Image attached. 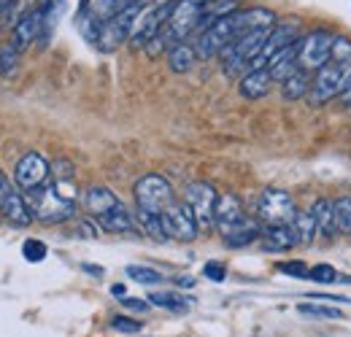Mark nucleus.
Listing matches in <instances>:
<instances>
[{
	"instance_id": "1",
	"label": "nucleus",
	"mask_w": 351,
	"mask_h": 337,
	"mask_svg": "<svg viewBox=\"0 0 351 337\" xmlns=\"http://www.w3.org/2000/svg\"><path fill=\"white\" fill-rule=\"evenodd\" d=\"M351 82V41L346 36H335L332 46V57L330 62L316 71V79H311V92H308V103L311 105H324L332 97L343 95V89Z\"/></svg>"
},
{
	"instance_id": "2",
	"label": "nucleus",
	"mask_w": 351,
	"mask_h": 337,
	"mask_svg": "<svg viewBox=\"0 0 351 337\" xmlns=\"http://www.w3.org/2000/svg\"><path fill=\"white\" fill-rule=\"evenodd\" d=\"M208 3L211 0H176L173 11H171V19L162 25V30L154 36V41L149 43L143 51L152 54V57H157V54L168 51L171 46H176V43H184L189 36H197Z\"/></svg>"
},
{
	"instance_id": "3",
	"label": "nucleus",
	"mask_w": 351,
	"mask_h": 337,
	"mask_svg": "<svg viewBox=\"0 0 351 337\" xmlns=\"http://www.w3.org/2000/svg\"><path fill=\"white\" fill-rule=\"evenodd\" d=\"M25 197L33 211V219H38L44 224H60V221H68L76 216L79 189L73 181H51Z\"/></svg>"
},
{
	"instance_id": "4",
	"label": "nucleus",
	"mask_w": 351,
	"mask_h": 337,
	"mask_svg": "<svg viewBox=\"0 0 351 337\" xmlns=\"http://www.w3.org/2000/svg\"><path fill=\"white\" fill-rule=\"evenodd\" d=\"M267 33L270 30H249V33H241L238 38H232L219 54L221 71L227 76H238L241 79L252 68V62L260 57L265 41H267Z\"/></svg>"
},
{
	"instance_id": "5",
	"label": "nucleus",
	"mask_w": 351,
	"mask_h": 337,
	"mask_svg": "<svg viewBox=\"0 0 351 337\" xmlns=\"http://www.w3.org/2000/svg\"><path fill=\"white\" fill-rule=\"evenodd\" d=\"M176 203L173 186L168 178L149 173L135 181V208L152 216H162Z\"/></svg>"
},
{
	"instance_id": "6",
	"label": "nucleus",
	"mask_w": 351,
	"mask_h": 337,
	"mask_svg": "<svg viewBox=\"0 0 351 337\" xmlns=\"http://www.w3.org/2000/svg\"><path fill=\"white\" fill-rule=\"evenodd\" d=\"M298 213L300 211L295 205V197L284 189L267 186L257 200V219L265 227H289L298 219Z\"/></svg>"
},
{
	"instance_id": "7",
	"label": "nucleus",
	"mask_w": 351,
	"mask_h": 337,
	"mask_svg": "<svg viewBox=\"0 0 351 337\" xmlns=\"http://www.w3.org/2000/svg\"><path fill=\"white\" fill-rule=\"evenodd\" d=\"M332 46H335V36L330 30L306 33L300 38V46H298V68H303L308 73L322 71L332 57Z\"/></svg>"
},
{
	"instance_id": "8",
	"label": "nucleus",
	"mask_w": 351,
	"mask_h": 337,
	"mask_svg": "<svg viewBox=\"0 0 351 337\" xmlns=\"http://www.w3.org/2000/svg\"><path fill=\"white\" fill-rule=\"evenodd\" d=\"M141 5L143 3H135V5H128L122 8L117 16H111L108 22L100 25V33H97V49L100 51H117L122 43H130L132 36V25L141 14Z\"/></svg>"
},
{
	"instance_id": "9",
	"label": "nucleus",
	"mask_w": 351,
	"mask_h": 337,
	"mask_svg": "<svg viewBox=\"0 0 351 337\" xmlns=\"http://www.w3.org/2000/svg\"><path fill=\"white\" fill-rule=\"evenodd\" d=\"M238 36V11L224 16L219 22H214L211 27H206L200 36H195V51H197V60H211V57H219L224 51V46Z\"/></svg>"
},
{
	"instance_id": "10",
	"label": "nucleus",
	"mask_w": 351,
	"mask_h": 337,
	"mask_svg": "<svg viewBox=\"0 0 351 337\" xmlns=\"http://www.w3.org/2000/svg\"><path fill=\"white\" fill-rule=\"evenodd\" d=\"M184 203L192 208L195 213V221L200 229H211L217 227V203H219V195L211 184H189L186 192H184Z\"/></svg>"
},
{
	"instance_id": "11",
	"label": "nucleus",
	"mask_w": 351,
	"mask_h": 337,
	"mask_svg": "<svg viewBox=\"0 0 351 337\" xmlns=\"http://www.w3.org/2000/svg\"><path fill=\"white\" fill-rule=\"evenodd\" d=\"M162 229H165L168 240H178V243H192L200 232L192 208L186 203H178V200L162 213Z\"/></svg>"
},
{
	"instance_id": "12",
	"label": "nucleus",
	"mask_w": 351,
	"mask_h": 337,
	"mask_svg": "<svg viewBox=\"0 0 351 337\" xmlns=\"http://www.w3.org/2000/svg\"><path fill=\"white\" fill-rule=\"evenodd\" d=\"M295 43H300V25H298L295 19L276 22L273 30L267 33V41H265L260 57L252 62V68H267V62H270L278 51H284V49H289V46H295ZM252 68H249V71H252Z\"/></svg>"
},
{
	"instance_id": "13",
	"label": "nucleus",
	"mask_w": 351,
	"mask_h": 337,
	"mask_svg": "<svg viewBox=\"0 0 351 337\" xmlns=\"http://www.w3.org/2000/svg\"><path fill=\"white\" fill-rule=\"evenodd\" d=\"M49 173H51V165L46 162L44 157L36 154V151H27V154L16 162V168H14V181H16L19 192L30 195V192H36V189L46 186Z\"/></svg>"
},
{
	"instance_id": "14",
	"label": "nucleus",
	"mask_w": 351,
	"mask_h": 337,
	"mask_svg": "<svg viewBox=\"0 0 351 337\" xmlns=\"http://www.w3.org/2000/svg\"><path fill=\"white\" fill-rule=\"evenodd\" d=\"M38 36H44V11L41 8H36V11H30V14H25L16 25H14V33H11V43L22 51V49H27L30 43L38 41Z\"/></svg>"
},
{
	"instance_id": "15",
	"label": "nucleus",
	"mask_w": 351,
	"mask_h": 337,
	"mask_svg": "<svg viewBox=\"0 0 351 337\" xmlns=\"http://www.w3.org/2000/svg\"><path fill=\"white\" fill-rule=\"evenodd\" d=\"M82 205H84V211L92 213L95 219H100V216H106L108 211H114L117 205H122V200H119L108 186L95 184V186H87V192L82 195Z\"/></svg>"
},
{
	"instance_id": "16",
	"label": "nucleus",
	"mask_w": 351,
	"mask_h": 337,
	"mask_svg": "<svg viewBox=\"0 0 351 337\" xmlns=\"http://www.w3.org/2000/svg\"><path fill=\"white\" fill-rule=\"evenodd\" d=\"M270 86H273V76L267 68H252L238 79V92L246 100H263L270 92Z\"/></svg>"
},
{
	"instance_id": "17",
	"label": "nucleus",
	"mask_w": 351,
	"mask_h": 337,
	"mask_svg": "<svg viewBox=\"0 0 351 337\" xmlns=\"http://www.w3.org/2000/svg\"><path fill=\"white\" fill-rule=\"evenodd\" d=\"M246 219V213H243V205H241V200L235 197V195H221L219 203H217V227H219L221 235H227L235 224H241Z\"/></svg>"
},
{
	"instance_id": "18",
	"label": "nucleus",
	"mask_w": 351,
	"mask_h": 337,
	"mask_svg": "<svg viewBox=\"0 0 351 337\" xmlns=\"http://www.w3.org/2000/svg\"><path fill=\"white\" fill-rule=\"evenodd\" d=\"M0 213H3V219L5 221H11V224H16V227H27L30 221H33V211H30V205H27V197H25V192H11L3 203H0Z\"/></svg>"
},
{
	"instance_id": "19",
	"label": "nucleus",
	"mask_w": 351,
	"mask_h": 337,
	"mask_svg": "<svg viewBox=\"0 0 351 337\" xmlns=\"http://www.w3.org/2000/svg\"><path fill=\"white\" fill-rule=\"evenodd\" d=\"M224 238V243L230 246V249H243V246H249V243H254V240H260L263 238V227H260V221L257 219H243L241 224H235L227 235H221Z\"/></svg>"
},
{
	"instance_id": "20",
	"label": "nucleus",
	"mask_w": 351,
	"mask_h": 337,
	"mask_svg": "<svg viewBox=\"0 0 351 337\" xmlns=\"http://www.w3.org/2000/svg\"><path fill=\"white\" fill-rule=\"evenodd\" d=\"M265 251H287L292 246H298V232L295 227H265L263 238H260Z\"/></svg>"
},
{
	"instance_id": "21",
	"label": "nucleus",
	"mask_w": 351,
	"mask_h": 337,
	"mask_svg": "<svg viewBox=\"0 0 351 337\" xmlns=\"http://www.w3.org/2000/svg\"><path fill=\"white\" fill-rule=\"evenodd\" d=\"M298 46H300V43H295V46L278 51V54L267 62V71H270L273 82H287V79L298 71Z\"/></svg>"
},
{
	"instance_id": "22",
	"label": "nucleus",
	"mask_w": 351,
	"mask_h": 337,
	"mask_svg": "<svg viewBox=\"0 0 351 337\" xmlns=\"http://www.w3.org/2000/svg\"><path fill=\"white\" fill-rule=\"evenodd\" d=\"M311 213L316 219V229H319V238H335L338 232V224H335V203L332 200H316L311 205Z\"/></svg>"
},
{
	"instance_id": "23",
	"label": "nucleus",
	"mask_w": 351,
	"mask_h": 337,
	"mask_svg": "<svg viewBox=\"0 0 351 337\" xmlns=\"http://www.w3.org/2000/svg\"><path fill=\"white\" fill-rule=\"evenodd\" d=\"M97 224H100L106 232H117V235H122V232H132V229H135V216H132L130 208H125V203H122V205H117L114 211H108L106 216H100Z\"/></svg>"
},
{
	"instance_id": "24",
	"label": "nucleus",
	"mask_w": 351,
	"mask_h": 337,
	"mask_svg": "<svg viewBox=\"0 0 351 337\" xmlns=\"http://www.w3.org/2000/svg\"><path fill=\"white\" fill-rule=\"evenodd\" d=\"M195 62H197V51H195L192 43L184 41L168 49V68L173 73H189L195 68Z\"/></svg>"
},
{
	"instance_id": "25",
	"label": "nucleus",
	"mask_w": 351,
	"mask_h": 337,
	"mask_svg": "<svg viewBox=\"0 0 351 337\" xmlns=\"http://www.w3.org/2000/svg\"><path fill=\"white\" fill-rule=\"evenodd\" d=\"M308 92H311V76L303 68H298L287 82H281L284 100H303V97H308Z\"/></svg>"
},
{
	"instance_id": "26",
	"label": "nucleus",
	"mask_w": 351,
	"mask_h": 337,
	"mask_svg": "<svg viewBox=\"0 0 351 337\" xmlns=\"http://www.w3.org/2000/svg\"><path fill=\"white\" fill-rule=\"evenodd\" d=\"M292 227H295V232H298V243H300V246H308V243H313V240L319 238V229H316V219H313L311 208H308V211L298 213V219L292 221Z\"/></svg>"
},
{
	"instance_id": "27",
	"label": "nucleus",
	"mask_w": 351,
	"mask_h": 337,
	"mask_svg": "<svg viewBox=\"0 0 351 337\" xmlns=\"http://www.w3.org/2000/svg\"><path fill=\"white\" fill-rule=\"evenodd\" d=\"M149 302L157 305V308H165L171 313H186L189 310V299L184 295H176V292H154V295H149Z\"/></svg>"
},
{
	"instance_id": "28",
	"label": "nucleus",
	"mask_w": 351,
	"mask_h": 337,
	"mask_svg": "<svg viewBox=\"0 0 351 337\" xmlns=\"http://www.w3.org/2000/svg\"><path fill=\"white\" fill-rule=\"evenodd\" d=\"M19 49L14 46V43H0V76H14L16 73V68H19Z\"/></svg>"
},
{
	"instance_id": "29",
	"label": "nucleus",
	"mask_w": 351,
	"mask_h": 337,
	"mask_svg": "<svg viewBox=\"0 0 351 337\" xmlns=\"http://www.w3.org/2000/svg\"><path fill=\"white\" fill-rule=\"evenodd\" d=\"M135 219H138L141 229H143L149 238H154V240H168V238H165V229H162V216H152V213L138 211Z\"/></svg>"
},
{
	"instance_id": "30",
	"label": "nucleus",
	"mask_w": 351,
	"mask_h": 337,
	"mask_svg": "<svg viewBox=\"0 0 351 337\" xmlns=\"http://www.w3.org/2000/svg\"><path fill=\"white\" fill-rule=\"evenodd\" d=\"M298 310L303 316H311V319H343V313L332 305H322V302H300Z\"/></svg>"
},
{
	"instance_id": "31",
	"label": "nucleus",
	"mask_w": 351,
	"mask_h": 337,
	"mask_svg": "<svg viewBox=\"0 0 351 337\" xmlns=\"http://www.w3.org/2000/svg\"><path fill=\"white\" fill-rule=\"evenodd\" d=\"M335 224H338V232L351 235V197L335 200Z\"/></svg>"
},
{
	"instance_id": "32",
	"label": "nucleus",
	"mask_w": 351,
	"mask_h": 337,
	"mask_svg": "<svg viewBox=\"0 0 351 337\" xmlns=\"http://www.w3.org/2000/svg\"><path fill=\"white\" fill-rule=\"evenodd\" d=\"M128 275L138 284H160L162 281V273L152 270V267H143V264H130L128 267Z\"/></svg>"
},
{
	"instance_id": "33",
	"label": "nucleus",
	"mask_w": 351,
	"mask_h": 337,
	"mask_svg": "<svg viewBox=\"0 0 351 337\" xmlns=\"http://www.w3.org/2000/svg\"><path fill=\"white\" fill-rule=\"evenodd\" d=\"M308 278L316 281V284H335L338 270L332 264H313V267H308Z\"/></svg>"
},
{
	"instance_id": "34",
	"label": "nucleus",
	"mask_w": 351,
	"mask_h": 337,
	"mask_svg": "<svg viewBox=\"0 0 351 337\" xmlns=\"http://www.w3.org/2000/svg\"><path fill=\"white\" fill-rule=\"evenodd\" d=\"M41 3H44V0H16V3L11 5V11H8V19L16 25L25 14H30V11H36V8H41Z\"/></svg>"
},
{
	"instance_id": "35",
	"label": "nucleus",
	"mask_w": 351,
	"mask_h": 337,
	"mask_svg": "<svg viewBox=\"0 0 351 337\" xmlns=\"http://www.w3.org/2000/svg\"><path fill=\"white\" fill-rule=\"evenodd\" d=\"M25 259L27 262H44L46 259V246L41 240H25Z\"/></svg>"
},
{
	"instance_id": "36",
	"label": "nucleus",
	"mask_w": 351,
	"mask_h": 337,
	"mask_svg": "<svg viewBox=\"0 0 351 337\" xmlns=\"http://www.w3.org/2000/svg\"><path fill=\"white\" fill-rule=\"evenodd\" d=\"M51 175H54V181H73L76 168H73L68 160H57V162L51 165Z\"/></svg>"
},
{
	"instance_id": "37",
	"label": "nucleus",
	"mask_w": 351,
	"mask_h": 337,
	"mask_svg": "<svg viewBox=\"0 0 351 337\" xmlns=\"http://www.w3.org/2000/svg\"><path fill=\"white\" fill-rule=\"evenodd\" d=\"M281 273L292 275V278H308V264L306 262H281L278 264Z\"/></svg>"
},
{
	"instance_id": "38",
	"label": "nucleus",
	"mask_w": 351,
	"mask_h": 337,
	"mask_svg": "<svg viewBox=\"0 0 351 337\" xmlns=\"http://www.w3.org/2000/svg\"><path fill=\"white\" fill-rule=\"evenodd\" d=\"M203 275L219 284V281H224V278H227V267H224L221 262H206V267H203Z\"/></svg>"
},
{
	"instance_id": "39",
	"label": "nucleus",
	"mask_w": 351,
	"mask_h": 337,
	"mask_svg": "<svg viewBox=\"0 0 351 337\" xmlns=\"http://www.w3.org/2000/svg\"><path fill=\"white\" fill-rule=\"evenodd\" d=\"M111 327L117 329V332H141V321H132L128 316H117V319H111Z\"/></svg>"
},
{
	"instance_id": "40",
	"label": "nucleus",
	"mask_w": 351,
	"mask_h": 337,
	"mask_svg": "<svg viewBox=\"0 0 351 337\" xmlns=\"http://www.w3.org/2000/svg\"><path fill=\"white\" fill-rule=\"evenodd\" d=\"M76 235H79V238H97V235H100V224H92V221H79Z\"/></svg>"
},
{
	"instance_id": "41",
	"label": "nucleus",
	"mask_w": 351,
	"mask_h": 337,
	"mask_svg": "<svg viewBox=\"0 0 351 337\" xmlns=\"http://www.w3.org/2000/svg\"><path fill=\"white\" fill-rule=\"evenodd\" d=\"M122 305H125L128 310H138V313H146V310L152 308V302H149V299H132V297H125V299H122Z\"/></svg>"
},
{
	"instance_id": "42",
	"label": "nucleus",
	"mask_w": 351,
	"mask_h": 337,
	"mask_svg": "<svg viewBox=\"0 0 351 337\" xmlns=\"http://www.w3.org/2000/svg\"><path fill=\"white\" fill-rule=\"evenodd\" d=\"M16 189H19V186H14V184L8 181V175L0 170V203H3V200H5L11 192H16Z\"/></svg>"
},
{
	"instance_id": "43",
	"label": "nucleus",
	"mask_w": 351,
	"mask_h": 337,
	"mask_svg": "<svg viewBox=\"0 0 351 337\" xmlns=\"http://www.w3.org/2000/svg\"><path fill=\"white\" fill-rule=\"evenodd\" d=\"M111 295L117 297V299H125V297H128V289H125L122 284H114V286H111Z\"/></svg>"
},
{
	"instance_id": "44",
	"label": "nucleus",
	"mask_w": 351,
	"mask_h": 337,
	"mask_svg": "<svg viewBox=\"0 0 351 337\" xmlns=\"http://www.w3.org/2000/svg\"><path fill=\"white\" fill-rule=\"evenodd\" d=\"M84 270H87L89 275H95V278H100L103 275V267H97V264H82Z\"/></svg>"
},
{
	"instance_id": "45",
	"label": "nucleus",
	"mask_w": 351,
	"mask_h": 337,
	"mask_svg": "<svg viewBox=\"0 0 351 337\" xmlns=\"http://www.w3.org/2000/svg\"><path fill=\"white\" fill-rule=\"evenodd\" d=\"M341 100H343V105H346V108H349V111H351V82H349V86L343 89V95H341Z\"/></svg>"
},
{
	"instance_id": "46",
	"label": "nucleus",
	"mask_w": 351,
	"mask_h": 337,
	"mask_svg": "<svg viewBox=\"0 0 351 337\" xmlns=\"http://www.w3.org/2000/svg\"><path fill=\"white\" fill-rule=\"evenodd\" d=\"M14 3H16V0H0V16H3V14H8Z\"/></svg>"
},
{
	"instance_id": "47",
	"label": "nucleus",
	"mask_w": 351,
	"mask_h": 337,
	"mask_svg": "<svg viewBox=\"0 0 351 337\" xmlns=\"http://www.w3.org/2000/svg\"><path fill=\"white\" fill-rule=\"evenodd\" d=\"M178 284H181V286H192L195 281H192V278H178Z\"/></svg>"
},
{
	"instance_id": "48",
	"label": "nucleus",
	"mask_w": 351,
	"mask_h": 337,
	"mask_svg": "<svg viewBox=\"0 0 351 337\" xmlns=\"http://www.w3.org/2000/svg\"><path fill=\"white\" fill-rule=\"evenodd\" d=\"M135 3H143V0H125V8H128V5H135Z\"/></svg>"
}]
</instances>
